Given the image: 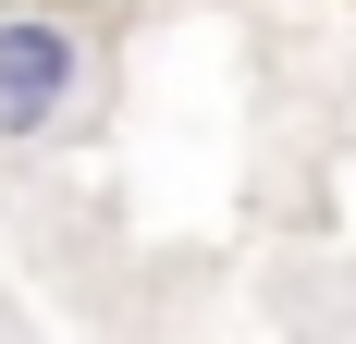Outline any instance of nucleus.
I'll list each match as a JSON object with an SVG mask.
<instances>
[{
  "label": "nucleus",
  "mask_w": 356,
  "mask_h": 344,
  "mask_svg": "<svg viewBox=\"0 0 356 344\" xmlns=\"http://www.w3.org/2000/svg\"><path fill=\"white\" fill-rule=\"evenodd\" d=\"M86 99V37L62 13H0V136H62Z\"/></svg>",
  "instance_id": "f257e3e1"
}]
</instances>
